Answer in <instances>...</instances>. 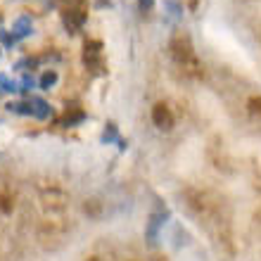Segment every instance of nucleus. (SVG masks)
Listing matches in <instances>:
<instances>
[{"label":"nucleus","instance_id":"1","mask_svg":"<svg viewBox=\"0 0 261 261\" xmlns=\"http://www.w3.org/2000/svg\"><path fill=\"white\" fill-rule=\"evenodd\" d=\"M169 50H171L173 62L180 64V67H188V64H195V50L193 43L186 34H176L169 43Z\"/></svg>","mask_w":261,"mask_h":261},{"label":"nucleus","instance_id":"2","mask_svg":"<svg viewBox=\"0 0 261 261\" xmlns=\"http://www.w3.org/2000/svg\"><path fill=\"white\" fill-rule=\"evenodd\" d=\"M152 124L157 126L159 130H171L176 119H173V112L169 110V105L164 102H157L152 107Z\"/></svg>","mask_w":261,"mask_h":261},{"label":"nucleus","instance_id":"3","mask_svg":"<svg viewBox=\"0 0 261 261\" xmlns=\"http://www.w3.org/2000/svg\"><path fill=\"white\" fill-rule=\"evenodd\" d=\"M86 17H88V14L83 12V10H79V7H67L62 12V24L67 27L69 34H76V31L86 24Z\"/></svg>","mask_w":261,"mask_h":261},{"label":"nucleus","instance_id":"4","mask_svg":"<svg viewBox=\"0 0 261 261\" xmlns=\"http://www.w3.org/2000/svg\"><path fill=\"white\" fill-rule=\"evenodd\" d=\"M31 34H34V24H31L29 17H19V19L14 21V27H12L14 41H21V38H27V36H31Z\"/></svg>","mask_w":261,"mask_h":261},{"label":"nucleus","instance_id":"5","mask_svg":"<svg viewBox=\"0 0 261 261\" xmlns=\"http://www.w3.org/2000/svg\"><path fill=\"white\" fill-rule=\"evenodd\" d=\"M83 64H86L95 76L105 74V62H102V57L100 55H83Z\"/></svg>","mask_w":261,"mask_h":261},{"label":"nucleus","instance_id":"6","mask_svg":"<svg viewBox=\"0 0 261 261\" xmlns=\"http://www.w3.org/2000/svg\"><path fill=\"white\" fill-rule=\"evenodd\" d=\"M31 105H34V117L36 119H48L50 117V105L43 100V97H31Z\"/></svg>","mask_w":261,"mask_h":261},{"label":"nucleus","instance_id":"7","mask_svg":"<svg viewBox=\"0 0 261 261\" xmlns=\"http://www.w3.org/2000/svg\"><path fill=\"white\" fill-rule=\"evenodd\" d=\"M64 204H67V195L64 193H53V197L45 195V206L48 209H64Z\"/></svg>","mask_w":261,"mask_h":261},{"label":"nucleus","instance_id":"8","mask_svg":"<svg viewBox=\"0 0 261 261\" xmlns=\"http://www.w3.org/2000/svg\"><path fill=\"white\" fill-rule=\"evenodd\" d=\"M55 83H57V71H55V69H48V71H45V74L41 76L38 86H41L43 90H50L53 86H55Z\"/></svg>","mask_w":261,"mask_h":261},{"label":"nucleus","instance_id":"9","mask_svg":"<svg viewBox=\"0 0 261 261\" xmlns=\"http://www.w3.org/2000/svg\"><path fill=\"white\" fill-rule=\"evenodd\" d=\"M7 110L10 112H17V114H34V105H31V100L29 102H10L7 105Z\"/></svg>","mask_w":261,"mask_h":261},{"label":"nucleus","instance_id":"10","mask_svg":"<svg viewBox=\"0 0 261 261\" xmlns=\"http://www.w3.org/2000/svg\"><path fill=\"white\" fill-rule=\"evenodd\" d=\"M83 212L88 214V216H93V219H97V216H100V212H102V206H100V202H97V199H88V202L83 204Z\"/></svg>","mask_w":261,"mask_h":261},{"label":"nucleus","instance_id":"11","mask_svg":"<svg viewBox=\"0 0 261 261\" xmlns=\"http://www.w3.org/2000/svg\"><path fill=\"white\" fill-rule=\"evenodd\" d=\"M83 119H86V114H83L81 110L71 112V114L67 112V117H64V124H67V126H74V124H79V121H83Z\"/></svg>","mask_w":261,"mask_h":261},{"label":"nucleus","instance_id":"12","mask_svg":"<svg viewBox=\"0 0 261 261\" xmlns=\"http://www.w3.org/2000/svg\"><path fill=\"white\" fill-rule=\"evenodd\" d=\"M86 55H100L102 53V43L100 41H86Z\"/></svg>","mask_w":261,"mask_h":261},{"label":"nucleus","instance_id":"13","mask_svg":"<svg viewBox=\"0 0 261 261\" xmlns=\"http://www.w3.org/2000/svg\"><path fill=\"white\" fill-rule=\"evenodd\" d=\"M247 110H249V114H261V97L259 95L249 97V100H247Z\"/></svg>","mask_w":261,"mask_h":261},{"label":"nucleus","instance_id":"14","mask_svg":"<svg viewBox=\"0 0 261 261\" xmlns=\"http://www.w3.org/2000/svg\"><path fill=\"white\" fill-rule=\"evenodd\" d=\"M112 140H117V126L107 124V128H105V133H102V143H112Z\"/></svg>","mask_w":261,"mask_h":261},{"label":"nucleus","instance_id":"15","mask_svg":"<svg viewBox=\"0 0 261 261\" xmlns=\"http://www.w3.org/2000/svg\"><path fill=\"white\" fill-rule=\"evenodd\" d=\"M0 86H3V90H10V93L19 90V83H17V81H10L7 76H0Z\"/></svg>","mask_w":261,"mask_h":261},{"label":"nucleus","instance_id":"16","mask_svg":"<svg viewBox=\"0 0 261 261\" xmlns=\"http://www.w3.org/2000/svg\"><path fill=\"white\" fill-rule=\"evenodd\" d=\"M166 7L171 10V17H176V19H180V14H183V7L176 3V0H166Z\"/></svg>","mask_w":261,"mask_h":261},{"label":"nucleus","instance_id":"17","mask_svg":"<svg viewBox=\"0 0 261 261\" xmlns=\"http://www.w3.org/2000/svg\"><path fill=\"white\" fill-rule=\"evenodd\" d=\"M0 41H3V45H5V48H12L14 43V36L12 34H7V31H3V29H0Z\"/></svg>","mask_w":261,"mask_h":261},{"label":"nucleus","instance_id":"18","mask_svg":"<svg viewBox=\"0 0 261 261\" xmlns=\"http://www.w3.org/2000/svg\"><path fill=\"white\" fill-rule=\"evenodd\" d=\"M0 209L5 214L12 212V204H10V197H7V195H0Z\"/></svg>","mask_w":261,"mask_h":261},{"label":"nucleus","instance_id":"19","mask_svg":"<svg viewBox=\"0 0 261 261\" xmlns=\"http://www.w3.org/2000/svg\"><path fill=\"white\" fill-rule=\"evenodd\" d=\"M31 88H34V81H31L29 76H24V81L19 83V90H21V93H29Z\"/></svg>","mask_w":261,"mask_h":261},{"label":"nucleus","instance_id":"20","mask_svg":"<svg viewBox=\"0 0 261 261\" xmlns=\"http://www.w3.org/2000/svg\"><path fill=\"white\" fill-rule=\"evenodd\" d=\"M138 7H140L143 12H150L152 7H154V0H138Z\"/></svg>","mask_w":261,"mask_h":261},{"label":"nucleus","instance_id":"21","mask_svg":"<svg viewBox=\"0 0 261 261\" xmlns=\"http://www.w3.org/2000/svg\"><path fill=\"white\" fill-rule=\"evenodd\" d=\"M95 7L100 10V7H112V0H95Z\"/></svg>","mask_w":261,"mask_h":261},{"label":"nucleus","instance_id":"22","mask_svg":"<svg viewBox=\"0 0 261 261\" xmlns=\"http://www.w3.org/2000/svg\"><path fill=\"white\" fill-rule=\"evenodd\" d=\"M88 261H100V259H97V256H90V259Z\"/></svg>","mask_w":261,"mask_h":261},{"label":"nucleus","instance_id":"23","mask_svg":"<svg viewBox=\"0 0 261 261\" xmlns=\"http://www.w3.org/2000/svg\"><path fill=\"white\" fill-rule=\"evenodd\" d=\"M0 19H3V17H0Z\"/></svg>","mask_w":261,"mask_h":261}]
</instances>
